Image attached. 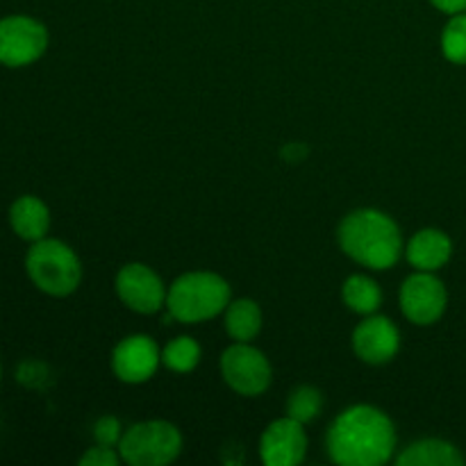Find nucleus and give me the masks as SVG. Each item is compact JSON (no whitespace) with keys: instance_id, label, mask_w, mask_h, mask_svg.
Masks as SVG:
<instances>
[{"instance_id":"1a4fd4ad","label":"nucleus","mask_w":466,"mask_h":466,"mask_svg":"<svg viewBox=\"0 0 466 466\" xmlns=\"http://www.w3.org/2000/svg\"><path fill=\"white\" fill-rule=\"evenodd\" d=\"M118 299L139 314L157 312L167 305V289L153 268L144 264H127L116 276Z\"/></svg>"},{"instance_id":"4be33fe9","label":"nucleus","mask_w":466,"mask_h":466,"mask_svg":"<svg viewBox=\"0 0 466 466\" xmlns=\"http://www.w3.org/2000/svg\"><path fill=\"white\" fill-rule=\"evenodd\" d=\"M121 455L114 453L112 446H94L80 458V466H116Z\"/></svg>"},{"instance_id":"423d86ee","label":"nucleus","mask_w":466,"mask_h":466,"mask_svg":"<svg viewBox=\"0 0 466 466\" xmlns=\"http://www.w3.org/2000/svg\"><path fill=\"white\" fill-rule=\"evenodd\" d=\"M48 30L41 21L23 14L0 18V64L9 68L30 66L44 57Z\"/></svg>"},{"instance_id":"39448f33","label":"nucleus","mask_w":466,"mask_h":466,"mask_svg":"<svg viewBox=\"0 0 466 466\" xmlns=\"http://www.w3.org/2000/svg\"><path fill=\"white\" fill-rule=\"evenodd\" d=\"M182 451V435L167 421L137 423L123 432L118 441V455L132 466L171 464Z\"/></svg>"},{"instance_id":"412c9836","label":"nucleus","mask_w":466,"mask_h":466,"mask_svg":"<svg viewBox=\"0 0 466 466\" xmlns=\"http://www.w3.org/2000/svg\"><path fill=\"white\" fill-rule=\"evenodd\" d=\"M94 437L98 444L112 446L114 449V446H118V441H121L123 437L121 423H118L114 417H100L94 426Z\"/></svg>"},{"instance_id":"9d476101","label":"nucleus","mask_w":466,"mask_h":466,"mask_svg":"<svg viewBox=\"0 0 466 466\" xmlns=\"http://www.w3.org/2000/svg\"><path fill=\"white\" fill-rule=\"evenodd\" d=\"M308 453V435L303 423L285 417L273 421L259 441V455L267 466H296Z\"/></svg>"},{"instance_id":"4468645a","label":"nucleus","mask_w":466,"mask_h":466,"mask_svg":"<svg viewBox=\"0 0 466 466\" xmlns=\"http://www.w3.org/2000/svg\"><path fill=\"white\" fill-rule=\"evenodd\" d=\"M9 226L16 232V237L32 244L44 239L50 228L48 205L36 196H21L9 208Z\"/></svg>"},{"instance_id":"f03ea898","label":"nucleus","mask_w":466,"mask_h":466,"mask_svg":"<svg viewBox=\"0 0 466 466\" xmlns=\"http://www.w3.org/2000/svg\"><path fill=\"white\" fill-rule=\"evenodd\" d=\"M339 246L355 262L385 271L399 262L403 239L399 226L387 214L378 209H358L341 221Z\"/></svg>"},{"instance_id":"9b49d317","label":"nucleus","mask_w":466,"mask_h":466,"mask_svg":"<svg viewBox=\"0 0 466 466\" xmlns=\"http://www.w3.org/2000/svg\"><path fill=\"white\" fill-rule=\"evenodd\" d=\"M159 362H162L159 346L146 335L127 337L112 353L114 373L118 380L130 382V385H139L153 378Z\"/></svg>"},{"instance_id":"5701e85b","label":"nucleus","mask_w":466,"mask_h":466,"mask_svg":"<svg viewBox=\"0 0 466 466\" xmlns=\"http://www.w3.org/2000/svg\"><path fill=\"white\" fill-rule=\"evenodd\" d=\"M432 5H435L440 12L449 14V16H453V14H460V12H466V0H431Z\"/></svg>"},{"instance_id":"ddd939ff","label":"nucleus","mask_w":466,"mask_h":466,"mask_svg":"<svg viewBox=\"0 0 466 466\" xmlns=\"http://www.w3.org/2000/svg\"><path fill=\"white\" fill-rule=\"evenodd\" d=\"M451 255H453V241L435 228L417 232L408 244V259L417 271L435 273L449 262Z\"/></svg>"},{"instance_id":"dca6fc26","label":"nucleus","mask_w":466,"mask_h":466,"mask_svg":"<svg viewBox=\"0 0 466 466\" xmlns=\"http://www.w3.org/2000/svg\"><path fill=\"white\" fill-rule=\"evenodd\" d=\"M262 328V309L248 299L230 300L226 308V330L235 341H250Z\"/></svg>"},{"instance_id":"0eeeda50","label":"nucleus","mask_w":466,"mask_h":466,"mask_svg":"<svg viewBox=\"0 0 466 466\" xmlns=\"http://www.w3.org/2000/svg\"><path fill=\"white\" fill-rule=\"evenodd\" d=\"M221 373L241 396H259L271 385V364L248 341H237L223 353Z\"/></svg>"},{"instance_id":"7ed1b4c3","label":"nucleus","mask_w":466,"mask_h":466,"mask_svg":"<svg viewBox=\"0 0 466 466\" xmlns=\"http://www.w3.org/2000/svg\"><path fill=\"white\" fill-rule=\"evenodd\" d=\"M230 303V287L217 273L194 271L177 278L167 291V308L176 321H209Z\"/></svg>"},{"instance_id":"f3484780","label":"nucleus","mask_w":466,"mask_h":466,"mask_svg":"<svg viewBox=\"0 0 466 466\" xmlns=\"http://www.w3.org/2000/svg\"><path fill=\"white\" fill-rule=\"evenodd\" d=\"M382 291L371 278L350 276L344 282V303L358 314H371L380 308Z\"/></svg>"},{"instance_id":"a211bd4d","label":"nucleus","mask_w":466,"mask_h":466,"mask_svg":"<svg viewBox=\"0 0 466 466\" xmlns=\"http://www.w3.org/2000/svg\"><path fill=\"white\" fill-rule=\"evenodd\" d=\"M162 362L176 373H189L200 362V346L191 337H177L162 350Z\"/></svg>"},{"instance_id":"6e6552de","label":"nucleus","mask_w":466,"mask_h":466,"mask_svg":"<svg viewBox=\"0 0 466 466\" xmlns=\"http://www.w3.org/2000/svg\"><path fill=\"white\" fill-rule=\"evenodd\" d=\"M446 303H449V294H446L444 282L431 271H419L410 276L400 289L403 314L417 326H432L440 321L441 314L446 312Z\"/></svg>"},{"instance_id":"6ab92c4d","label":"nucleus","mask_w":466,"mask_h":466,"mask_svg":"<svg viewBox=\"0 0 466 466\" xmlns=\"http://www.w3.org/2000/svg\"><path fill=\"white\" fill-rule=\"evenodd\" d=\"M441 53L449 62L466 66V12L453 14L441 32Z\"/></svg>"},{"instance_id":"20e7f679","label":"nucleus","mask_w":466,"mask_h":466,"mask_svg":"<svg viewBox=\"0 0 466 466\" xmlns=\"http://www.w3.org/2000/svg\"><path fill=\"white\" fill-rule=\"evenodd\" d=\"M25 271L32 285L48 296L73 294L82 280V267L71 246L59 239H39L25 255Z\"/></svg>"},{"instance_id":"aec40b11","label":"nucleus","mask_w":466,"mask_h":466,"mask_svg":"<svg viewBox=\"0 0 466 466\" xmlns=\"http://www.w3.org/2000/svg\"><path fill=\"white\" fill-rule=\"evenodd\" d=\"M323 408V396L321 391L314 387H299L294 394L287 400V417L296 419L300 423H308L319 417Z\"/></svg>"},{"instance_id":"b1692460","label":"nucleus","mask_w":466,"mask_h":466,"mask_svg":"<svg viewBox=\"0 0 466 466\" xmlns=\"http://www.w3.org/2000/svg\"><path fill=\"white\" fill-rule=\"evenodd\" d=\"M0 376H3V367H0Z\"/></svg>"},{"instance_id":"2eb2a0df","label":"nucleus","mask_w":466,"mask_h":466,"mask_svg":"<svg viewBox=\"0 0 466 466\" xmlns=\"http://www.w3.org/2000/svg\"><path fill=\"white\" fill-rule=\"evenodd\" d=\"M400 466H462L464 458L453 444L441 440H423L408 446L399 455Z\"/></svg>"},{"instance_id":"f8f14e48","label":"nucleus","mask_w":466,"mask_h":466,"mask_svg":"<svg viewBox=\"0 0 466 466\" xmlns=\"http://www.w3.org/2000/svg\"><path fill=\"white\" fill-rule=\"evenodd\" d=\"M399 328L387 317H371L353 332V349L360 360L369 364H385L399 353Z\"/></svg>"},{"instance_id":"f257e3e1","label":"nucleus","mask_w":466,"mask_h":466,"mask_svg":"<svg viewBox=\"0 0 466 466\" xmlns=\"http://www.w3.org/2000/svg\"><path fill=\"white\" fill-rule=\"evenodd\" d=\"M394 449V423L371 405L349 408L328 431V453L341 466H380L390 462Z\"/></svg>"}]
</instances>
